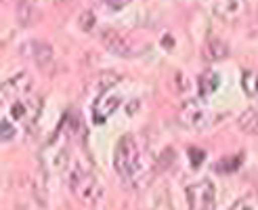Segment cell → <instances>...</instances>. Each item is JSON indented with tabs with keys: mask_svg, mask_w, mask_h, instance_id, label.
Instances as JSON below:
<instances>
[{
	"mask_svg": "<svg viewBox=\"0 0 258 210\" xmlns=\"http://www.w3.org/2000/svg\"><path fill=\"white\" fill-rule=\"evenodd\" d=\"M115 88V86H113ZM105 90V93H101L95 101V108H93V120L97 124H103L107 120V118L120 108V103H122V95L118 93V90Z\"/></svg>",
	"mask_w": 258,
	"mask_h": 210,
	"instance_id": "7",
	"label": "cell"
},
{
	"mask_svg": "<svg viewBox=\"0 0 258 210\" xmlns=\"http://www.w3.org/2000/svg\"><path fill=\"white\" fill-rule=\"evenodd\" d=\"M15 137H17V126L13 122H9L7 118H3V122H0V139H3L5 143H9Z\"/></svg>",
	"mask_w": 258,
	"mask_h": 210,
	"instance_id": "16",
	"label": "cell"
},
{
	"mask_svg": "<svg viewBox=\"0 0 258 210\" xmlns=\"http://www.w3.org/2000/svg\"><path fill=\"white\" fill-rule=\"evenodd\" d=\"M32 88H34V78L30 74L21 72V74L11 76L9 80H5L0 97H3V103H9V101H15L21 97H28Z\"/></svg>",
	"mask_w": 258,
	"mask_h": 210,
	"instance_id": "6",
	"label": "cell"
},
{
	"mask_svg": "<svg viewBox=\"0 0 258 210\" xmlns=\"http://www.w3.org/2000/svg\"><path fill=\"white\" fill-rule=\"evenodd\" d=\"M237 126L243 130L246 135H258V112L256 110H246L237 118Z\"/></svg>",
	"mask_w": 258,
	"mask_h": 210,
	"instance_id": "13",
	"label": "cell"
},
{
	"mask_svg": "<svg viewBox=\"0 0 258 210\" xmlns=\"http://www.w3.org/2000/svg\"><path fill=\"white\" fill-rule=\"evenodd\" d=\"M246 11V0H214L212 13L223 21H235Z\"/></svg>",
	"mask_w": 258,
	"mask_h": 210,
	"instance_id": "10",
	"label": "cell"
},
{
	"mask_svg": "<svg viewBox=\"0 0 258 210\" xmlns=\"http://www.w3.org/2000/svg\"><path fill=\"white\" fill-rule=\"evenodd\" d=\"M241 86L243 93L250 99H258V72L256 70H246L241 76Z\"/></svg>",
	"mask_w": 258,
	"mask_h": 210,
	"instance_id": "14",
	"label": "cell"
},
{
	"mask_svg": "<svg viewBox=\"0 0 258 210\" xmlns=\"http://www.w3.org/2000/svg\"><path fill=\"white\" fill-rule=\"evenodd\" d=\"M68 185L76 198L82 200L84 204L95 206L103 198V185L93 173H88L82 166H74L68 173Z\"/></svg>",
	"mask_w": 258,
	"mask_h": 210,
	"instance_id": "2",
	"label": "cell"
},
{
	"mask_svg": "<svg viewBox=\"0 0 258 210\" xmlns=\"http://www.w3.org/2000/svg\"><path fill=\"white\" fill-rule=\"evenodd\" d=\"M187 202L191 210H214L216 187L210 179H202L187 187Z\"/></svg>",
	"mask_w": 258,
	"mask_h": 210,
	"instance_id": "4",
	"label": "cell"
},
{
	"mask_svg": "<svg viewBox=\"0 0 258 210\" xmlns=\"http://www.w3.org/2000/svg\"><path fill=\"white\" fill-rule=\"evenodd\" d=\"M21 52L25 57H30L38 68H48L53 63V46L44 40H30L21 46Z\"/></svg>",
	"mask_w": 258,
	"mask_h": 210,
	"instance_id": "8",
	"label": "cell"
},
{
	"mask_svg": "<svg viewBox=\"0 0 258 210\" xmlns=\"http://www.w3.org/2000/svg\"><path fill=\"white\" fill-rule=\"evenodd\" d=\"M101 42L105 44V48L109 52H113V55H118V57H133L135 55V48L131 46V42L113 30H103L101 32Z\"/></svg>",
	"mask_w": 258,
	"mask_h": 210,
	"instance_id": "9",
	"label": "cell"
},
{
	"mask_svg": "<svg viewBox=\"0 0 258 210\" xmlns=\"http://www.w3.org/2000/svg\"><path fill=\"white\" fill-rule=\"evenodd\" d=\"M103 3H105L109 9H122V7H126L128 3H131V0H103Z\"/></svg>",
	"mask_w": 258,
	"mask_h": 210,
	"instance_id": "18",
	"label": "cell"
},
{
	"mask_svg": "<svg viewBox=\"0 0 258 210\" xmlns=\"http://www.w3.org/2000/svg\"><path fill=\"white\" fill-rule=\"evenodd\" d=\"M178 120H180V124L191 128V130H206L218 120V116L212 114L210 110L202 108V105L189 101V103H185L183 108H180Z\"/></svg>",
	"mask_w": 258,
	"mask_h": 210,
	"instance_id": "5",
	"label": "cell"
},
{
	"mask_svg": "<svg viewBox=\"0 0 258 210\" xmlns=\"http://www.w3.org/2000/svg\"><path fill=\"white\" fill-rule=\"evenodd\" d=\"M198 86H200V95L202 97H208V95L214 93L218 86H221V76H218L216 72H212V70L204 72L200 76V80H198Z\"/></svg>",
	"mask_w": 258,
	"mask_h": 210,
	"instance_id": "12",
	"label": "cell"
},
{
	"mask_svg": "<svg viewBox=\"0 0 258 210\" xmlns=\"http://www.w3.org/2000/svg\"><path fill=\"white\" fill-rule=\"evenodd\" d=\"M113 168L128 183H137V179L143 175V158L133 135H124L118 141L113 151Z\"/></svg>",
	"mask_w": 258,
	"mask_h": 210,
	"instance_id": "1",
	"label": "cell"
},
{
	"mask_svg": "<svg viewBox=\"0 0 258 210\" xmlns=\"http://www.w3.org/2000/svg\"><path fill=\"white\" fill-rule=\"evenodd\" d=\"M227 55H229V46L223 38L212 36L206 40V44H204V59L206 61H221Z\"/></svg>",
	"mask_w": 258,
	"mask_h": 210,
	"instance_id": "11",
	"label": "cell"
},
{
	"mask_svg": "<svg viewBox=\"0 0 258 210\" xmlns=\"http://www.w3.org/2000/svg\"><path fill=\"white\" fill-rule=\"evenodd\" d=\"M241 164V158H237V160L233 162L231 158H227V160H223V162H218V164H214V170H218V173H223V175H227V173H233V170L237 168Z\"/></svg>",
	"mask_w": 258,
	"mask_h": 210,
	"instance_id": "17",
	"label": "cell"
},
{
	"mask_svg": "<svg viewBox=\"0 0 258 210\" xmlns=\"http://www.w3.org/2000/svg\"><path fill=\"white\" fill-rule=\"evenodd\" d=\"M38 114H40V99L32 97V95L11 101V105L5 108V118L15 126L17 124H23V126L34 124Z\"/></svg>",
	"mask_w": 258,
	"mask_h": 210,
	"instance_id": "3",
	"label": "cell"
},
{
	"mask_svg": "<svg viewBox=\"0 0 258 210\" xmlns=\"http://www.w3.org/2000/svg\"><path fill=\"white\" fill-rule=\"evenodd\" d=\"M231 210H258V193H248L239 198Z\"/></svg>",
	"mask_w": 258,
	"mask_h": 210,
	"instance_id": "15",
	"label": "cell"
}]
</instances>
